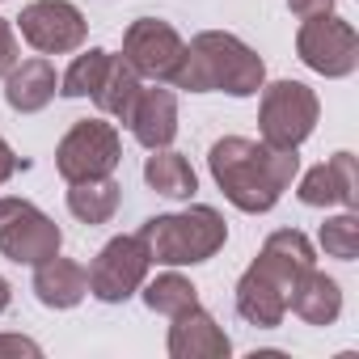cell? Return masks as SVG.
<instances>
[{
  "label": "cell",
  "instance_id": "19",
  "mask_svg": "<svg viewBox=\"0 0 359 359\" xmlns=\"http://www.w3.org/2000/svg\"><path fill=\"white\" fill-rule=\"evenodd\" d=\"M140 89H144V76H140L123 55H110L106 76H102V85L93 89V102L102 106V114H114V118H123V123H127V114H131V106H135Z\"/></svg>",
  "mask_w": 359,
  "mask_h": 359
},
{
  "label": "cell",
  "instance_id": "25",
  "mask_svg": "<svg viewBox=\"0 0 359 359\" xmlns=\"http://www.w3.org/2000/svg\"><path fill=\"white\" fill-rule=\"evenodd\" d=\"M0 355H30V359H39L43 346L34 338H26V334H0Z\"/></svg>",
  "mask_w": 359,
  "mask_h": 359
},
{
  "label": "cell",
  "instance_id": "16",
  "mask_svg": "<svg viewBox=\"0 0 359 359\" xmlns=\"http://www.w3.org/2000/svg\"><path fill=\"white\" fill-rule=\"evenodd\" d=\"M55 97V68L47 60H18L5 76V102L18 114H34Z\"/></svg>",
  "mask_w": 359,
  "mask_h": 359
},
{
  "label": "cell",
  "instance_id": "4",
  "mask_svg": "<svg viewBox=\"0 0 359 359\" xmlns=\"http://www.w3.org/2000/svg\"><path fill=\"white\" fill-rule=\"evenodd\" d=\"M140 237L148 241L152 262H161V266H195V262H208L212 254L224 250L229 224H224V216L216 208L195 203L187 212H169V216L144 220Z\"/></svg>",
  "mask_w": 359,
  "mask_h": 359
},
{
  "label": "cell",
  "instance_id": "20",
  "mask_svg": "<svg viewBox=\"0 0 359 359\" xmlns=\"http://www.w3.org/2000/svg\"><path fill=\"white\" fill-rule=\"evenodd\" d=\"M123 195L110 177H93V182H68V212L81 220V224H106L114 220Z\"/></svg>",
  "mask_w": 359,
  "mask_h": 359
},
{
  "label": "cell",
  "instance_id": "9",
  "mask_svg": "<svg viewBox=\"0 0 359 359\" xmlns=\"http://www.w3.org/2000/svg\"><path fill=\"white\" fill-rule=\"evenodd\" d=\"M296 51H300V60H304L313 72H321V76H330V81L351 76V72L359 68V34H355L351 22H342V18H334V13L304 18V26H300V34H296Z\"/></svg>",
  "mask_w": 359,
  "mask_h": 359
},
{
  "label": "cell",
  "instance_id": "7",
  "mask_svg": "<svg viewBox=\"0 0 359 359\" xmlns=\"http://www.w3.org/2000/svg\"><path fill=\"white\" fill-rule=\"evenodd\" d=\"M64 245L60 224L26 199H0V254L18 266H39Z\"/></svg>",
  "mask_w": 359,
  "mask_h": 359
},
{
  "label": "cell",
  "instance_id": "21",
  "mask_svg": "<svg viewBox=\"0 0 359 359\" xmlns=\"http://www.w3.org/2000/svg\"><path fill=\"white\" fill-rule=\"evenodd\" d=\"M144 304L161 317H177V313H187L199 304V287L187 279V275H177V271H165L156 275L152 283L144 279Z\"/></svg>",
  "mask_w": 359,
  "mask_h": 359
},
{
  "label": "cell",
  "instance_id": "6",
  "mask_svg": "<svg viewBox=\"0 0 359 359\" xmlns=\"http://www.w3.org/2000/svg\"><path fill=\"white\" fill-rule=\"evenodd\" d=\"M123 161V140L106 118H81L55 148V169L64 182H93L110 177Z\"/></svg>",
  "mask_w": 359,
  "mask_h": 359
},
{
  "label": "cell",
  "instance_id": "11",
  "mask_svg": "<svg viewBox=\"0 0 359 359\" xmlns=\"http://www.w3.org/2000/svg\"><path fill=\"white\" fill-rule=\"evenodd\" d=\"M182 51H187L182 34L169 22H156V18H140L123 34V60L144 81H173L177 64H182Z\"/></svg>",
  "mask_w": 359,
  "mask_h": 359
},
{
  "label": "cell",
  "instance_id": "8",
  "mask_svg": "<svg viewBox=\"0 0 359 359\" xmlns=\"http://www.w3.org/2000/svg\"><path fill=\"white\" fill-rule=\"evenodd\" d=\"M148 266H152L148 241L140 233H123V237H114L97 250V258L89 266V292L102 304H118V300H127L144 287Z\"/></svg>",
  "mask_w": 359,
  "mask_h": 359
},
{
  "label": "cell",
  "instance_id": "23",
  "mask_svg": "<svg viewBox=\"0 0 359 359\" xmlns=\"http://www.w3.org/2000/svg\"><path fill=\"white\" fill-rule=\"evenodd\" d=\"M321 250L338 262H355V254H359V216L355 212L330 216L321 224Z\"/></svg>",
  "mask_w": 359,
  "mask_h": 359
},
{
  "label": "cell",
  "instance_id": "12",
  "mask_svg": "<svg viewBox=\"0 0 359 359\" xmlns=\"http://www.w3.org/2000/svg\"><path fill=\"white\" fill-rule=\"evenodd\" d=\"M300 203L304 208H346L355 212L359 203V169H355V156L351 152H334L330 161L313 165L304 177H300Z\"/></svg>",
  "mask_w": 359,
  "mask_h": 359
},
{
  "label": "cell",
  "instance_id": "15",
  "mask_svg": "<svg viewBox=\"0 0 359 359\" xmlns=\"http://www.w3.org/2000/svg\"><path fill=\"white\" fill-rule=\"evenodd\" d=\"M34 296L47 309H76L89 296V271L72 258H47L34 266Z\"/></svg>",
  "mask_w": 359,
  "mask_h": 359
},
{
  "label": "cell",
  "instance_id": "28",
  "mask_svg": "<svg viewBox=\"0 0 359 359\" xmlns=\"http://www.w3.org/2000/svg\"><path fill=\"white\" fill-rule=\"evenodd\" d=\"M9 304H13V287H9V279H5V275H0V313H5Z\"/></svg>",
  "mask_w": 359,
  "mask_h": 359
},
{
  "label": "cell",
  "instance_id": "22",
  "mask_svg": "<svg viewBox=\"0 0 359 359\" xmlns=\"http://www.w3.org/2000/svg\"><path fill=\"white\" fill-rule=\"evenodd\" d=\"M106 64H110V51H102V47L76 55L72 68L60 76V93H64V97H93V89H97L102 76H106Z\"/></svg>",
  "mask_w": 359,
  "mask_h": 359
},
{
  "label": "cell",
  "instance_id": "17",
  "mask_svg": "<svg viewBox=\"0 0 359 359\" xmlns=\"http://www.w3.org/2000/svg\"><path fill=\"white\" fill-rule=\"evenodd\" d=\"M287 309H292L304 325H334L338 313H342V287H338L330 275H321V271L313 266L309 275H300V283H296Z\"/></svg>",
  "mask_w": 359,
  "mask_h": 359
},
{
  "label": "cell",
  "instance_id": "26",
  "mask_svg": "<svg viewBox=\"0 0 359 359\" xmlns=\"http://www.w3.org/2000/svg\"><path fill=\"white\" fill-rule=\"evenodd\" d=\"M22 165H26V161H22V156H18V152H13V148L5 144V135H0V187H5L9 177H13V173L22 169Z\"/></svg>",
  "mask_w": 359,
  "mask_h": 359
},
{
  "label": "cell",
  "instance_id": "2",
  "mask_svg": "<svg viewBox=\"0 0 359 359\" xmlns=\"http://www.w3.org/2000/svg\"><path fill=\"white\" fill-rule=\"evenodd\" d=\"M313 266H317V254L300 229L271 233L266 245L258 250L254 266L237 279V313L258 330H275L287 317V300H292L300 275H309Z\"/></svg>",
  "mask_w": 359,
  "mask_h": 359
},
{
  "label": "cell",
  "instance_id": "5",
  "mask_svg": "<svg viewBox=\"0 0 359 359\" xmlns=\"http://www.w3.org/2000/svg\"><path fill=\"white\" fill-rule=\"evenodd\" d=\"M262 110H258V127H262V144L271 148H300L321 114V102L309 85L300 81H275L262 85Z\"/></svg>",
  "mask_w": 359,
  "mask_h": 359
},
{
  "label": "cell",
  "instance_id": "13",
  "mask_svg": "<svg viewBox=\"0 0 359 359\" xmlns=\"http://www.w3.org/2000/svg\"><path fill=\"white\" fill-rule=\"evenodd\" d=\"M229 351H233V342L208 309L195 304V309L173 317V325H169V355L173 359H229Z\"/></svg>",
  "mask_w": 359,
  "mask_h": 359
},
{
  "label": "cell",
  "instance_id": "27",
  "mask_svg": "<svg viewBox=\"0 0 359 359\" xmlns=\"http://www.w3.org/2000/svg\"><path fill=\"white\" fill-rule=\"evenodd\" d=\"M287 9L296 18H317V13H334V0H287Z\"/></svg>",
  "mask_w": 359,
  "mask_h": 359
},
{
  "label": "cell",
  "instance_id": "24",
  "mask_svg": "<svg viewBox=\"0 0 359 359\" xmlns=\"http://www.w3.org/2000/svg\"><path fill=\"white\" fill-rule=\"evenodd\" d=\"M18 60H22L18 55V34H13V26L5 18H0V76H9Z\"/></svg>",
  "mask_w": 359,
  "mask_h": 359
},
{
  "label": "cell",
  "instance_id": "18",
  "mask_svg": "<svg viewBox=\"0 0 359 359\" xmlns=\"http://www.w3.org/2000/svg\"><path fill=\"white\" fill-rule=\"evenodd\" d=\"M144 182L165 199H191L199 191V177H195L191 161L173 148H152V156L144 161Z\"/></svg>",
  "mask_w": 359,
  "mask_h": 359
},
{
  "label": "cell",
  "instance_id": "14",
  "mask_svg": "<svg viewBox=\"0 0 359 359\" xmlns=\"http://www.w3.org/2000/svg\"><path fill=\"white\" fill-rule=\"evenodd\" d=\"M127 127L131 135L152 152V148H169L173 135H177V97L173 89H140L131 114H127Z\"/></svg>",
  "mask_w": 359,
  "mask_h": 359
},
{
  "label": "cell",
  "instance_id": "1",
  "mask_svg": "<svg viewBox=\"0 0 359 359\" xmlns=\"http://www.w3.org/2000/svg\"><path fill=\"white\" fill-rule=\"evenodd\" d=\"M212 177L224 191V199L237 212H271L283 191L292 187V177L300 169L296 148H271L262 140H245V135H224L212 144Z\"/></svg>",
  "mask_w": 359,
  "mask_h": 359
},
{
  "label": "cell",
  "instance_id": "10",
  "mask_svg": "<svg viewBox=\"0 0 359 359\" xmlns=\"http://www.w3.org/2000/svg\"><path fill=\"white\" fill-rule=\"evenodd\" d=\"M18 26H22V39L43 55H68L85 47V34H89V22L72 0H34V5L22 9Z\"/></svg>",
  "mask_w": 359,
  "mask_h": 359
},
{
  "label": "cell",
  "instance_id": "3",
  "mask_svg": "<svg viewBox=\"0 0 359 359\" xmlns=\"http://www.w3.org/2000/svg\"><path fill=\"white\" fill-rule=\"evenodd\" d=\"M173 89H191V93H233V97H254L266 85V64L254 47H245L237 34L224 30H208L195 34L182 51L177 64Z\"/></svg>",
  "mask_w": 359,
  "mask_h": 359
}]
</instances>
